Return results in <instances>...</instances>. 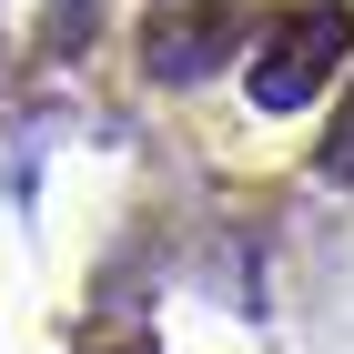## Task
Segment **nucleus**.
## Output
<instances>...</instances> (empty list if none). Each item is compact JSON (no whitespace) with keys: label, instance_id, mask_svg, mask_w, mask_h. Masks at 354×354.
Returning <instances> with one entry per match:
<instances>
[{"label":"nucleus","instance_id":"1","mask_svg":"<svg viewBox=\"0 0 354 354\" xmlns=\"http://www.w3.org/2000/svg\"><path fill=\"white\" fill-rule=\"evenodd\" d=\"M344 51H354V21L334 10V0L273 10V21H263V61H253V102H263V111H304Z\"/></svg>","mask_w":354,"mask_h":354},{"label":"nucleus","instance_id":"2","mask_svg":"<svg viewBox=\"0 0 354 354\" xmlns=\"http://www.w3.org/2000/svg\"><path fill=\"white\" fill-rule=\"evenodd\" d=\"M334 172H354V102H344V122H334V152H324Z\"/></svg>","mask_w":354,"mask_h":354}]
</instances>
